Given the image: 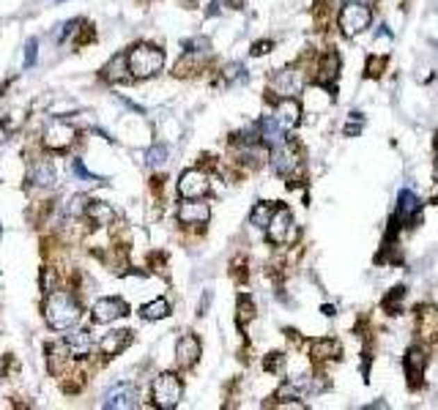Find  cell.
<instances>
[{"instance_id":"11","label":"cell","mask_w":438,"mask_h":410,"mask_svg":"<svg viewBox=\"0 0 438 410\" xmlns=\"http://www.w3.org/2000/svg\"><path fill=\"white\" fill-rule=\"evenodd\" d=\"M282 132H293L299 123H302V104L293 99V96H282L274 107V115H271Z\"/></svg>"},{"instance_id":"24","label":"cell","mask_w":438,"mask_h":410,"mask_svg":"<svg viewBox=\"0 0 438 410\" xmlns=\"http://www.w3.org/2000/svg\"><path fill=\"white\" fill-rule=\"evenodd\" d=\"M102 77L107 80V83H124V80H129V63H127V55H115L104 69H102Z\"/></svg>"},{"instance_id":"16","label":"cell","mask_w":438,"mask_h":410,"mask_svg":"<svg viewBox=\"0 0 438 410\" xmlns=\"http://www.w3.org/2000/svg\"><path fill=\"white\" fill-rule=\"evenodd\" d=\"M102 408H118V410L137 408V388H134L131 383H118V386H113V388L104 394Z\"/></svg>"},{"instance_id":"30","label":"cell","mask_w":438,"mask_h":410,"mask_svg":"<svg viewBox=\"0 0 438 410\" xmlns=\"http://www.w3.org/2000/svg\"><path fill=\"white\" fill-rule=\"evenodd\" d=\"M274 208H277V205H271V203H266V200H263V203H258V205L252 208V216H250V219H252V225H255V228L266 230L268 219H271V214H274Z\"/></svg>"},{"instance_id":"22","label":"cell","mask_w":438,"mask_h":410,"mask_svg":"<svg viewBox=\"0 0 438 410\" xmlns=\"http://www.w3.org/2000/svg\"><path fill=\"white\" fill-rule=\"evenodd\" d=\"M340 3H343V0H315L312 17H315L318 31H326V28L332 25V19L340 14Z\"/></svg>"},{"instance_id":"2","label":"cell","mask_w":438,"mask_h":410,"mask_svg":"<svg viewBox=\"0 0 438 410\" xmlns=\"http://www.w3.org/2000/svg\"><path fill=\"white\" fill-rule=\"evenodd\" d=\"M127 63H129V74L134 80H148L162 71L165 52L154 44H134L127 52Z\"/></svg>"},{"instance_id":"10","label":"cell","mask_w":438,"mask_h":410,"mask_svg":"<svg viewBox=\"0 0 438 410\" xmlns=\"http://www.w3.org/2000/svg\"><path fill=\"white\" fill-rule=\"evenodd\" d=\"M209 189H211V183L203 170H186L178 178V194L184 200H200L203 194H209Z\"/></svg>"},{"instance_id":"17","label":"cell","mask_w":438,"mask_h":410,"mask_svg":"<svg viewBox=\"0 0 438 410\" xmlns=\"http://www.w3.org/2000/svg\"><path fill=\"white\" fill-rule=\"evenodd\" d=\"M178 219H181V225L197 228V225H206V222L211 219V208H209V203L186 200V203H181V208H178Z\"/></svg>"},{"instance_id":"39","label":"cell","mask_w":438,"mask_h":410,"mask_svg":"<svg viewBox=\"0 0 438 410\" xmlns=\"http://www.w3.org/2000/svg\"><path fill=\"white\" fill-rule=\"evenodd\" d=\"M36 63V39H31L25 46V66H33Z\"/></svg>"},{"instance_id":"37","label":"cell","mask_w":438,"mask_h":410,"mask_svg":"<svg viewBox=\"0 0 438 410\" xmlns=\"http://www.w3.org/2000/svg\"><path fill=\"white\" fill-rule=\"evenodd\" d=\"M222 77H225V83H236V80H244V69H241V63H230V66H225Z\"/></svg>"},{"instance_id":"32","label":"cell","mask_w":438,"mask_h":410,"mask_svg":"<svg viewBox=\"0 0 438 410\" xmlns=\"http://www.w3.org/2000/svg\"><path fill=\"white\" fill-rule=\"evenodd\" d=\"M88 205H90V200H88L86 194H74V197H69V200H66V214H69L72 219H77V216H83V214H86Z\"/></svg>"},{"instance_id":"7","label":"cell","mask_w":438,"mask_h":410,"mask_svg":"<svg viewBox=\"0 0 438 410\" xmlns=\"http://www.w3.org/2000/svg\"><path fill=\"white\" fill-rule=\"evenodd\" d=\"M422 219V203L419 197L411 191V189H403L400 197H397V211L392 214V222L394 228H408V225H416Z\"/></svg>"},{"instance_id":"23","label":"cell","mask_w":438,"mask_h":410,"mask_svg":"<svg viewBox=\"0 0 438 410\" xmlns=\"http://www.w3.org/2000/svg\"><path fill=\"white\" fill-rule=\"evenodd\" d=\"M66 350H69V356H74V359H86L88 353L93 350V336L88 334L86 328H80V331H72L69 336H66Z\"/></svg>"},{"instance_id":"5","label":"cell","mask_w":438,"mask_h":410,"mask_svg":"<svg viewBox=\"0 0 438 410\" xmlns=\"http://www.w3.org/2000/svg\"><path fill=\"white\" fill-rule=\"evenodd\" d=\"M266 238L274 244V246H285L296 238V228H293V214L288 205H277L268 225H266Z\"/></svg>"},{"instance_id":"36","label":"cell","mask_w":438,"mask_h":410,"mask_svg":"<svg viewBox=\"0 0 438 410\" xmlns=\"http://www.w3.org/2000/svg\"><path fill=\"white\" fill-rule=\"evenodd\" d=\"M165 159H168V148H165V145H154V148L145 153L148 167H159V164H165Z\"/></svg>"},{"instance_id":"18","label":"cell","mask_w":438,"mask_h":410,"mask_svg":"<svg viewBox=\"0 0 438 410\" xmlns=\"http://www.w3.org/2000/svg\"><path fill=\"white\" fill-rule=\"evenodd\" d=\"M302 85H305L302 69H282L271 77V88H277L279 96H293V93H299Z\"/></svg>"},{"instance_id":"27","label":"cell","mask_w":438,"mask_h":410,"mask_svg":"<svg viewBox=\"0 0 438 410\" xmlns=\"http://www.w3.org/2000/svg\"><path fill=\"white\" fill-rule=\"evenodd\" d=\"M31 178H33L36 186H55V167L47 159H39L31 170Z\"/></svg>"},{"instance_id":"44","label":"cell","mask_w":438,"mask_h":410,"mask_svg":"<svg viewBox=\"0 0 438 410\" xmlns=\"http://www.w3.org/2000/svg\"><path fill=\"white\" fill-rule=\"evenodd\" d=\"M321 312H323L326 318H334V315H337V309H334L332 304H323V307H321Z\"/></svg>"},{"instance_id":"9","label":"cell","mask_w":438,"mask_h":410,"mask_svg":"<svg viewBox=\"0 0 438 410\" xmlns=\"http://www.w3.org/2000/svg\"><path fill=\"white\" fill-rule=\"evenodd\" d=\"M337 74H340V55H337V49L321 52V55H318V63H315V83H318V85H326L329 91H334Z\"/></svg>"},{"instance_id":"3","label":"cell","mask_w":438,"mask_h":410,"mask_svg":"<svg viewBox=\"0 0 438 410\" xmlns=\"http://www.w3.org/2000/svg\"><path fill=\"white\" fill-rule=\"evenodd\" d=\"M370 22H373V11H370L367 3H359V0H350L348 6H343L340 14H337V25H340L343 36H348V39L359 36L362 31H367Z\"/></svg>"},{"instance_id":"35","label":"cell","mask_w":438,"mask_h":410,"mask_svg":"<svg viewBox=\"0 0 438 410\" xmlns=\"http://www.w3.org/2000/svg\"><path fill=\"white\" fill-rule=\"evenodd\" d=\"M362 132H364V115L353 110V112L348 115V121L343 123V135H346V137H359Z\"/></svg>"},{"instance_id":"1","label":"cell","mask_w":438,"mask_h":410,"mask_svg":"<svg viewBox=\"0 0 438 410\" xmlns=\"http://www.w3.org/2000/svg\"><path fill=\"white\" fill-rule=\"evenodd\" d=\"M80 304L69 296V293H49L47 304H44V318L55 331H66L80 320Z\"/></svg>"},{"instance_id":"34","label":"cell","mask_w":438,"mask_h":410,"mask_svg":"<svg viewBox=\"0 0 438 410\" xmlns=\"http://www.w3.org/2000/svg\"><path fill=\"white\" fill-rule=\"evenodd\" d=\"M263 369H266L268 375H282V372H285V353H279V350L268 353V356L263 359Z\"/></svg>"},{"instance_id":"14","label":"cell","mask_w":438,"mask_h":410,"mask_svg":"<svg viewBox=\"0 0 438 410\" xmlns=\"http://www.w3.org/2000/svg\"><path fill=\"white\" fill-rule=\"evenodd\" d=\"M416 336L422 342H436L438 339V309L433 304L416 307Z\"/></svg>"},{"instance_id":"42","label":"cell","mask_w":438,"mask_h":410,"mask_svg":"<svg viewBox=\"0 0 438 410\" xmlns=\"http://www.w3.org/2000/svg\"><path fill=\"white\" fill-rule=\"evenodd\" d=\"M236 279H238V282H244V279H247V263H244L241 257L236 260Z\"/></svg>"},{"instance_id":"25","label":"cell","mask_w":438,"mask_h":410,"mask_svg":"<svg viewBox=\"0 0 438 410\" xmlns=\"http://www.w3.org/2000/svg\"><path fill=\"white\" fill-rule=\"evenodd\" d=\"M86 216L93 222V225H113L115 222V211L107 205V203H90L88 205V211H86Z\"/></svg>"},{"instance_id":"41","label":"cell","mask_w":438,"mask_h":410,"mask_svg":"<svg viewBox=\"0 0 438 410\" xmlns=\"http://www.w3.org/2000/svg\"><path fill=\"white\" fill-rule=\"evenodd\" d=\"M271 42H258V44H252V55L255 58H261V55H266V52H271Z\"/></svg>"},{"instance_id":"15","label":"cell","mask_w":438,"mask_h":410,"mask_svg":"<svg viewBox=\"0 0 438 410\" xmlns=\"http://www.w3.org/2000/svg\"><path fill=\"white\" fill-rule=\"evenodd\" d=\"M129 315V307L121 301V298H99L96 304H93V312H90V318L93 323H113L115 318H127Z\"/></svg>"},{"instance_id":"40","label":"cell","mask_w":438,"mask_h":410,"mask_svg":"<svg viewBox=\"0 0 438 410\" xmlns=\"http://www.w3.org/2000/svg\"><path fill=\"white\" fill-rule=\"evenodd\" d=\"M312 388H315V391H326V388H329L326 375H321V372H318V375H315V380H312Z\"/></svg>"},{"instance_id":"13","label":"cell","mask_w":438,"mask_h":410,"mask_svg":"<svg viewBox=\"0 0 438 410\" xmlns=\"http://www.w3.org/2000/svg\"><path fill=\"white\" fill-rule=\"evenodd\" d=\"M309 359H312V364L323 369L326 364H334V361L343 359V345H340L337 339H329V336L312 339V345H309Z\"/></svg>"},{"instance_id":"26","label":"cell","mask_w":438,"mask_h":410,"mask_svg":"<svg viewBox=\"0 0 438 410\" xmlns=\"http://www.w3.org/2000/svg\"><path fill=\"white\" fill-rule=\"evenodd\" d=\"M403 298H405V284H394L392 290L384 296V301H381L384 312H389V315H403Z\"/></svg>"},{"instance_id":"38","label":"cell","mask_w":438,"mask_h":410,"mask_svg":"<svg viewBox=\"0 0 438 410\" xmlns=\"http://www.w3.org/2000/svg\"><path fill=\"white\" fill-rule=\"evenodd\" d=\"M42 287H44V293H55V273L49 271V268L42 271Z\"/></svg>"},{"instance_id":"20","label":"cell","mask_w":438,"mask_h":410,"mask_svg":"<svg viewBox=\"0 0 438 410\" xmlns=\"http://www.w3.org/2000/svg\"><path fill=\"white\" fill-rule=\"evenodd\" d=\"M334 101V93L329 91L326 85H309L305 88V104H302V110H312V112H323L329 104Z\"/></svg>"},{"instance_id":"29","label":"cell","mask_w":438,"mask_h":410,"mask_svg":"<svg viewBox=\"0 0 438 410\" xmlns=\"http://www.w3.org/2000/svg\"><path fill=\"white\" fill-rule=\"evenodd\" d=\"M140 315H143L145 320H162L170 315V304H168L165 298H156V301L145 304V307L140 309Z\"/></svg>"},{"instance_id":"45","label":"cell","mask_w":438,"mask_h":410,"mask_svg":"<svg viewBox=\"0 0 438 410\" xmlns=\"http://www.w3.org/2000/svg\"><path fill=\"white\" fill-rule=\"evenodd\" d=\"M433 151H436V167H438V135L433 137Z\"/></svg>"},{"instance_id":"28","label":"cell","mask_w":438,"mask_h":410,"mask_svg":"<svg viewBox=\"0 0 438 410\" xmlns=\"http://www.w3.org/2000/svg\"><path fill=\"white\" fill-rule=\"evenodd\" d=\"M387 69H389V55H370L367 63H364V77L367 80H381Z\"/></svg>"},{"instance_id":"4","label":"cell","mask_w":438,"mask_h":410,"mask_svg":"<svg viewBox=\"0 0 438 410\" xmlns=\"http://www.w3.org/2000/svg\"><path fill=\"white\" fill-rule=\"evenodd\" d=\"M151 397H154V405L162 410H173L178 408L181 397H184V386H181V377L173 372H165L154 380L151 386Z\"/></svg>"},{"instance_id":"31","label":"cell","mask_w":438,"mask_h":410,"mask_svg":"<svg viewBox=\"0 0 438 410\" xmlns=\"http://www.w3.org/2000/svg\"><path fill=\"white\" fill-rule=\"evenodd\" d=\"M252 318H255V301L250 296H238V315H236L238 325L244 328Z\"/></svg>"},{"instance_id":"8","label":"cell","mask_w":438,"mask_h":410,"mask_svg":"<svg viewBox=\"0 0 438 410\" xmlns=\"http://www.w3.org/2000/svg\"><path fill=\"white\" fill-rule=\"evenodd\" d=\"M403 366H405V380H408V388H411V391H419V388H422V383H425L428 350H425L422 345H411V348L405 350Z\"/></svg>"},{"instance_id":"21","label":"cell","mask_w":438,"mask_h":410,"mask_svg":"<svg viewBox=\"0 0 438 410\" xmlns=\"http://www.w3.org/2000/svg\"><path fill=\"white\" fill-rule=\"evenodd\" d=\"M129 342H131V331L121 328V331H113V334H107V336L99 342V350H102L107 359H113V356L124 353V350L129 348Z\"/></svg>"},{"instance_id":"43","label":"cell","mask_w":438,"mask_h":410,"mask_svg":"<svg viewBox=\"0 0 438 410\" xmlns=\"http://www.w3.org/2000/svg\"><path fill=\"white\" fill-rule=\"evenodd\" d=\"M285 334H288V339H291L293 348H302V334H296L293 328H285Z\"/></svg>"},{"instance_id":"19","label":"cell","mask_w":438,"mask_h":410,"mask_svg":"<svg viewBox=\"0 0 438 410\" xmlns=\"http://www.w3.org/2000/svg\"><path fill=\"white\" fill-rule=\"evenodd\" d=\"M200 353H203V348H200V339H197L195 334H184V336L178 339L175 359H178V364L184 366V369L197 364V361H200Z\"/></svg>"},{"instance_id":"6","label":"cell","mask_w":438,"mask_h":410,"mask_svg":"<svg viewBox=\"0 0 438 410\" xmlns=\"http://www.w3.org/2000/svg\"><path fill=\"white\" fill-rule=\"evenodd\" d=\"M271 164H274V173L282 176V178H291V186L299 178V167H302V159H299V148L293 142H279L274 145L271 151Z\"/></svg>"},{"instance_id":"33","label":"cell","mask_w":438,"mask_h":410,"mask_svg":"<svg viewBox=\"0 0 438 410\" xmlns=\"http://www.w3.org/2000/svg\"><path fill=\"white\" fill-rule=\"evenodd\" d=\"M69 173L77 178V181H88V183H96V181H102L99 176H93L90 170H88L86 164H83V159H72L69 162Z\"/></svg>"},{"instance_id":"12","label":"cell","mask_w":438,"mask_h":410,"mask_svg":"<svg viewBox=\"0 0 438 410\" xmlns=\"http://www.w3.org/2000/svg\"><path fill=\"white\" fill-rule=\"evenodd\" d=\"M74 137H77L74 126L66 123V121H49L44 126V145L49 151H66L74 142Z\"/></svg>"}]
</instances>
